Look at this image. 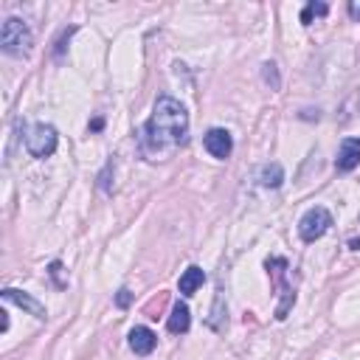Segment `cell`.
<instances>
[{
  "label": "cell",
  "instance_id": "7c38bea8",
  "mask_svg": "<svg viewBox=\"0 0 360 360\" xmlns=\"http://www.w3.org/2000/svg\"><path fill=\"white\" fill-rule=\"evenodd\" d=\"M259 180H262V186H268V189H279V186H282V180H284V172H282L279 163H270V166L262 169Z\"/></svg>",
  "mask_w": 360,
  "mask_h": 360
},
{
  "label": "cell",
  "instance_id": "3957f363",
  "mask_svg": "<svg viewBox=\"0 0 360 360\" xmlns=\"http://www.w3.org/2000/svg\"><path fill=\"white\" fill-rule=\"evenodd\" d=\"M57 144H60V135L51 124H34L29 127L26 132V149L32 152V158H51L57 152Z\"/></svg>",
  "mask_w": 360,
  "mask_h": 360
},
{
  "label": "cell",
  "instance_id": "52a82bcc",
  "mask_svg": "<svg viewBox=\"0 0 360 360\" xmlns=\"http://www.w3.org/2000/svg\"><path fill=\"white\" fill-rule=\"evenodd\" d=\"M360 166V138H343L338 158H335V169L338 172H352Z\"/></svg>",
  "mask_w": 360,
  "mask_h": 360
},
{
  "label": "cell",
  "instance_id": "6da1fadb",
  "mask_svg": "<svg viewBox=\"0 0 360 360\" xmlns=\"http://www.w3.org/2000/svg\"><path fill=\"white\" fill-rule=\"evenodd\" d=\"M189 138V113L172 96H160L149 121L141 130V146L149 158H163L166 152L184 146Z\"/></svg>",
  "mask_w": 360,
  "mask_h": 360
},
{
  "label": "cell",
  "instance_id": "ba28073f",
  "mask_svg": "<svg viewBox=\"0 0 360 360\" xmlns=\"http://www.w3.org/2000/svg\"><path fill=\"white\" fill-rule=\"evenodd\" d=\"M155 346H158V335L149 329V326H135V329H130V349L135 352V354H152L155 352Z\"/></svg>",
  "mask_w": 360,
  "mask_h": 360
},
{
  "label": "cell",
  "instance_id": "2e32d148",
  "mask_svg": "<svg viewBox=\"0 0 360 360\" xmlns=\"http://www.w3.org/2000/svg\"><path fill=\"white\" fill-rule=\"evenodd\" d=\"M349 15H352L354 20H360V4H349Z\"/></svg>",
  "mask_w": 360,
  "mask_h": 360
},
{
  "label": "cell",
  "instance_id": "9c48e42d",
  "mask_svg": "<svg viewBox=\"0 0 360 360\" xmlns=\"http://www.w3.org/2000/svg\"><path fill=\"white\" fill-rule=\"evenodd\" d=\"M4 298H6V301H12V304H18V307H23V310H29V312H32L34 318H40V321L48 315V312H46V307H43L37 298H32L29 293H23V290L6 287V290H4Z\"/></svg>",
  "mask_w": 360,
  "mask_h": 360
},
{
  "label": "cell",
  "instance_id": "7a4b0ae2",
  "mask_svg": "<svg viewBox=\"0 0 360 360\" xmlns=\"http://www.w3.org/2000/svg\"><path fill=\"white\" fill-rule=\"evenodd\" d=\"M34 46V34L32 29L20 20V18H6L4 29H0V48L9 57H29Z\"/></svg>",
  "mask_w": 360,
  "mask_h": 360
},
{
  "label": "cell",
  "instance_id": "9a60e30c",
  "mask_svg": "<svg viewBox=\"0 0 360 360\" xmlns=\"http://www.w3.org/2000/svg\"><path fill=\"white\" fill-rule=\"evenodd\" d=\"M265 79H268V82L273 79V88H279V76H276V65H273V62L265 65Z\"/></svg>",
  "mask_w": 360,
  "mask_h": 360
},
{
  "label": "cell",
  "instance_id": "4fadbf2b",
  "mask_svg": "<svg viewBox=\"0 0 360 360\" xmlns=\"http://www.w3.org/2000/svg\"><path fill=\"white\" fill-rule=\"evenodd\" d=\"M329 12V6L326 4H307V9L301 12V23L304 26H310L312 23V18H324Z\"/></svg>",
  "mask_w": 360,
  "mask_h": 360
},
{
  "label": "cell",
  "instance_id": "277c9868",
  "mask_svg": "<svg viewBox=\"0 0 360 360\" xmlns=\"http://www.w3.org/2000/svg\"><path fill=\"white\" fill-rule=\"evenodd\" d=\"M329 228H332V214H329L326 209H321V206L310 209V212L298 220V234H301V240H304V242H315V240H321Z\"/></svg>",
  "mask_w": 360,
  "mask_h": 360
},
{
  "label": "cell",
  "instance_id": "5bb4252c",
  "mask_svg": "<svg viewBox=\"0 0 360 360\" xmlns=\"http://www.w3.org/2000/svg\"><path fill=\"white\" fill-rule=\"evenodd\" d=\"M130 301H132L130 290H127V287H121V290H118V296H116V304H118V307H130Z\"/></svg>",
  "mask_w": 360,
  "mask_h": 360
},
{
  "label": "cell",
  "instance_id": "30bf717a",
  "mask_svg": "<svg viewBox=\"0 0 360 360\" xmlns=\"http://www.w3.org/2000/svg\"><path fill=\"white\" fill-rule=\"evenodd\" d=\"M166 326H169V332H172V335H184V332H189V326H192V315H189V307L177 301V304L172 307V315H169Z\"/></svg>",
  "mask_w": 360,
  "mask_h": 360
},
{
  "label": "cell",
  "instance_id": "8fae6325",
  "mask_svg": "<svg viewBox=\"0 0 360 360\" xmlns=\"http://www.w3.org/2000/svg\"><path fill=\"white\" fill-rule=\"evenodd\" d=\"M203 282H206L203 268L192 265V268L184 270V276H180V282H177V287H180V293H184V296H195V293L203 287Z\"/></svg>",
  "mask_w": 360,
  "mask_h": 360
},
{
  "label": "cell",
  "instance_id": "5b68a950",
  "mask_svg": "<svg viewBox=\"0 0 360 360\" xmlns=\"http://www.w3.org/2000/svg\"><path fill=\"white\" fill-rule=\"evenodd\" d=\"M284 270H287V262H284V259H268V273L276 279V284H279V290H282V304H279V310H276V318H279V321H284L287 312H290V307L296 304V293L287 287Z\"/></svg>",
  "mask_w": 360,
  "mask_h": 360
},
{
  "label": "cell",
  "instance_id": "8992f818",
  "mask_svg": "<svg viewBox=\"0 0 360 360\" xmlns=\"http://www.w3.org/2000/svg\"><path fill=\"white\" fill-rule=\"evenodd\" d=\"M203 144H206L209 155H212V158H217V160H226V158L231 155V149H234V138H231V132H228V130H223V127L209 130V132H206V138H203Z\"/></svg>",
  "mask_w": 360,
  "mask_h": 360
}]
</instances>
